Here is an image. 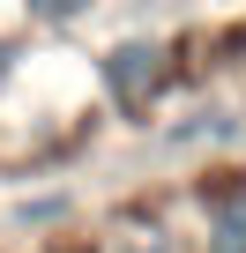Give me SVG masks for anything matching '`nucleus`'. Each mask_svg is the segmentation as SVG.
<instances>
[{
  "mask_svg": "<svg viewBox=\"0 0 246 253\" xmlns=\"http://www.w3.org/2000/svg\"><path fill=\"white\" fill-rule=\"evenodd\" d=\"M60 216H67V201H60V194H52V201H23V209H15V223H60Z\"/></svg>",
  "mask_w": 246,
  "mask_h": 253,
  "instance_id": "nucleus-5",
  "label": "nucleus"
},
{
  "mask_svg": "<svg viewBox=\"0 0 246 253\" xmlns=\"http://www.w3.org/2000/svg\"><path fill=\"white\" fill-rule=\"evenodd\" d=\"M194 253H246V171H224V179L201 186Z\"/></svg>",
  "mask_w": 246,
  "mask_h": 253,
  "instance_id": "nucleus-2",
  "label": "nucleus"
},
{
  "mask_svg": "<svg viewBox=\"0 0 246 253\" xmlns=\"http://www.w3.org/2000/svg\"><path fill=\"white\" fill-rule=\"evenodd\" d=\"M231 134H239L231 112H187V126H172L164 142H172V149H194V142H231Z\"/></svg>",
  "mask_w": 246,
  "mask_h": 253,
  "instance_id": "nucleus-3",
  "label": "nucleus"
},
{
  "mask_svg": "<svg viewBox=\"0 0 246 253\" xmlns=\"http://www.w3.org/2000/svg\"><path fill=\"white\" fill-rule=\"evenodd\" d=\"M135 253H179V246H172L164 231H149V246H135Z\"/></svg>",
  "mask_w": 246,
  "mask_h": 253,
  "instance_id": "nucleus-6",
  "label": "nucleus"
},
{
  "mask_svg": "<svg viewBox=\"0 0 246 253\" xmlns=\"http://www.w3.org/2000/svg\"><path fill=\"white\" fill-rule=\"evenodd\" d=\"M97 82H104V97L119 104V112H149L157 97H164V82H172V52L157 45V38H127V45H112L104 60H97Z\"/></svg>",
  "mask_w": 246,
  "mask_h": 253,
  "instance_id": "nucleus-1",
  "label": "nucleus"
},
{
  "mask_svg": "<svg viewBox=\"0 0 246 253\" xmlns=\"http://www.w3.org/2000/svg\"><path fill=\"white\" fill-rule=\"evenodd\" d=\"M23 8H30V23H52L60 30V23H82L97 0H23Z\"/></svg>",
  "mask_w": 246,
  "mask_h": 253,
  "instance_id": "nucleus-4",
  "label": "nucleus"
}]
</instances>
